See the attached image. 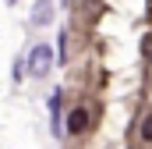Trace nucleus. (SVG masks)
Wrapping results in <instances>:
<instances>
[{
	"instance_id": "2",
	"label": "nucleus",
	"mask_w": 152,
	"mask_h": 149,
	"mask_svg": "<svg viewBox=\"0 0 152 149\" xmlns=\"http://www.w3.org/2000/svg\"><path fill=\"white\" fill-rule=\"evenodd\" d=\"M88 131V110L85 107H75L67 114V135H85Z\"/></svg>"
},
{
	"instance_id": "5",
	"label": "nucleus",
	"mask_w": 152,
	"mask_h": 149,
	"mask_svg": "<svg viewBox=\"0 0 152 149\" xmlns=\"http://www.w3.org/2000/svg\"><path fill=\"white\" fill-rule=\"evenodd\" d=\"M57 57H60L57 64H67V29L60 32V43H57Z\"/></svg>"
},
{
	"instance_id": "3",
	"label": "nucleus",
	"mask_w": 152,
	"mask_h": 149,
	"mask_svg": "<svg viewBox=\"0 0 152 149\" xmlns=\"http://www.w3.org/2000/svg\"><path fill=\"white\" fill-rule=\"evenodd\" d=\"M28 18H32V25H50L53 21V0H36Z\"/></svg>"
},
{
	"instance_id": "7",
	"label": "nucleus",
	"mask_w": 152,
	"mask_h": 149,
	"mask_svg": "<svg viewBox=\"0 0 152 149\" xmlns=\"http://www.w3.org/2000/svg\"><path fill=\"white\" fill-rule=\"evenodd\" d=\"M4 4H14V0H4Z\"/></svg>"
},
{
	"instance_id": "1",
	"label": "nucleus",
	"mask_w": 152,
	"mask_h": 149,
	"mask_svg": "<svg viewBox=\"0 0 152 149\" xmlns=\"http://www.w3.org/2000/svg\"><path fill=\"white\" fill-rule=\"evenodd\" d=\"M53 64H57V60H53V50H50L46 43H36V46L28 50V60H25V68H28V74H32V78H46Z\"/></svg>"
},
{
	"instance_id": "4",
	"label": "nucleus",
	"mask_w": 152,
	"mask_h": 149,
	"mask_svg": "<svg viewBox=\"0 0 152 149\" xmlns=\"http://www.w3.org/2000/svg\"><path fill=\"white\" fill-rule=\"evenodd\" d=\"M50 114H53L50 128H53V135L60 139V135H64V124H60V92H53V96H50Z\"/></svg>"
},
{
	"instance_id": "6",
	"label": "nucleus",
	"mask_w": 152,
	"mask_h": 149,
	"mask_svg": "<svg viewBox=\"0 0 152 149\" xmlns=\"http://www.w3.org/2000/svg\"><path fill=\"white\" fill-rule=\"evenodd\" d=\"M142 142H152V114L142 117Z\"/></svg>"
}]
</instances>
